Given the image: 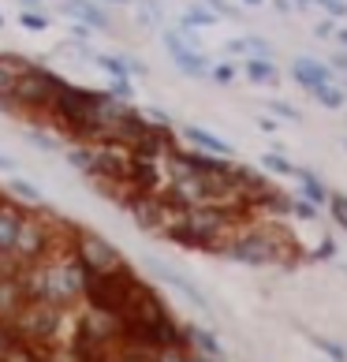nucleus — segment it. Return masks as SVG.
<instances>
[{"instance_id": "11", "label": "nucleus", "mask_w": 347, "mask_h": 362, "mask_svg": "<svg viewBox=\"0 0 347 362\" xmlns=\"http://www.w3.org/2000/svg\"><path fill=\"white\" fill-rule=\"evenodd\" d=\"M8 347H11V332H8V325H0V358L8 355Z\"/></svg>"}, {"instance_id": "13", "label": "nucleus", "mask_w": 347, "mask_h": 362, "mask_svg": "<svg viewBox=\"0 0 347 362\" xmlns=\"http://www.w3.org/2000/svg\"><path fill=\"white\" fill-rule=\"evenodd\" d=\"M26 4H34V0H26Z\"/></svg>"}, {"instance_id": "3", "label": "nucleus", "mask_w": 347, "mask_h": 362, "mask_svg": "<svg viewBox=\"0 0 347 362\" xmlns=\"http://www.w3.org/2000/svg\"><path fill=\"white\" fill-rule=\"evenodd\" d=\"M64 86V78H57L52 71L37 68V64H30L16 83H11L8 98L0 101V109L8 112H19V116H30V119H45L52 101H57V90Z\"/></svg>"}, {"instance_id": "7", "label": "nucleus", "mask_w": 347, "mask_h": 362, "mask_svg": "<svg viewBox=\"0 0 347 362\" xmlns=\"http://www.w3.org/2000/svg\"><path fill=\"white\" fill-rule=\"evenodd\" d=\"M30 68V60H23V57H0V101L8 98V90H11V83Z\"/></svg>"}, {"instance_id": "12", "label": "nucleus", "mask_w": 347, "mask_h": 362, "mask_svg": "<svg viewBox=\"0 0 347 362\" xmlns=\"http://www.w3.org/2000/svg\"><path fill=\"white\" fill-rule=\"evenodd\" d=\"M19 165H16V160H11V157H4V153H0V172H16Z\"/></svg>"}, {"instance_id": "2", "label": "nucleus", "mask_w": 347, "mask_h": 362, "mask_svg": "<svg viewBox=\"0 0 347 362\" xmlns=\"http://www.w3.org/2000/svg\"><path fill=\"white\" fill-rule=\"evenodd\" d=\"M68 310H57L49 303H37V299H26L23 310L8 321V332L16 337L19 344L34 347L37 355H57V347L68 337Z\"/></svg>"}, {"instance_id": "9", "label": "nucleus", "mask_w": 347, "mask_h": 362, "mask_svg": "<svg viewBox=\"0 0 347 362\" xmlns=\"http://www.w3.org/2000/svg\"><path fill=\"white\" fill-rule=\"evenodd\" d=\"M30 142L37 146V150H45V153H52V150H57V142H52L49 135H42V131H30Z\"/></svg>"}, {"instance_id": "6", "label": "nucleus", "mask_w": 347, "mask_h": 362, "mask_svg": "<svg viewBox=\"0 0 347 362\" xmlns=\"http://www.w3.org/2000/svg\"><path fill=\"white\" fill-rule=\"evenodd\" d=\"M4 194L11 198V202H19V206H26V209H42V206H45V198H42V191H37L34 183H26V180H19V176H11V180H8V187H4Z\"/></svg>"}, {"instance_id": "10", "label": "nucleus", "mask_w": 347, "mask_h": 362, "mask_svg": "<svg viewBox=\"0 0 347 362\" xmlns=\"http://www.w3.org/2000/svg\"><path fill=\"white\" fill-rule=\"evenodd\" d=\"M23 26H26V30H42L45 19H42V16H30V11H26V16H23Z\"/></svg>"}, {"instance_id": "5", "label": "nucleus", "mask_w": 347, "mask_h": 362, "mask_svg": "<svg viewBox=\"0 0 347 362\" xmlns=\"http://www.w3.org/2000/svg\"><path fill=\"white\" fill-rule=\"evenodd\" d=\"M139 284H142V276H139L135 265H124V269H116V273L86 276V284H83V306H86V310H101V314L119 317Z\"/></svg>"}, {"instance_id": "1", "label": "nucleus", "mask_w": 347, "mask_h": 362, "mask_svg": "<svg viewBox=\"0 0 347 362\" xmlns=\"http://www.w3.org/2000/svg\"><path fill=\"white\" fill-rule=\"evenodd\" d=\"M83 284H86V273L78 269V262L71 258L68 247L52 250L49 258L34 262L23 269V288H26V299H37V303H49L57 310H68L75 314L83 306Z\"/></svg>"}, {"instance_id": "4", "label": "nucleus", "mask_w": 347, "mask_h": 362, "mask_svg": "<svg viewBox=\"0 0 347 362\" xmlns=\"http://www.w3.org/2000/svg\"><path fill=\"white\" fill-rule=\"evenodd\" d=\"M68 250L71 258L78 262V269L86 276H98V273H116L131 265L124 258V250H119L109 235H101L98 228H86V224H75L71 235H68Z\"/></svg>"}, {"instance_id": "8", "label": "nucleus", "mask_w": 347, "mask_h": 362, "mask_svg": "<svg viewBox=\"0 0 347 362\" xmlns=\"http://www.w3.org/2000/svg\"><path fill=\"white\" fill-rule=\"evenodd\" d=\"M68 11H71V16H78L83 23H90V26H105V11H98L93 4H86V0H71Z\"/></svg>"}]
</instances>
